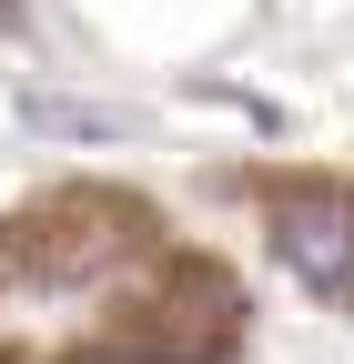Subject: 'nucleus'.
Segmentation results:
<instances>
[{
    "label": "nucleus",
    "instance_id": "f257e3e1",
    "mask_svg": "<svg viewBox=\"0 0 354 364\" xmlns=\"http://www.w3.org/2000/svg\"><path fill=\"white\" fill-rule=\"evenodd\" d=\"M274 243L314 294H354V203H284Z\"/></svg>",
    "mask_w": 354,
    "mask_h": 364
}]
</instances>
